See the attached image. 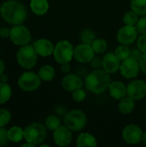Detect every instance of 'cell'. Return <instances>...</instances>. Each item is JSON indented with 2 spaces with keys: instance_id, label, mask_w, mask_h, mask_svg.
Returning a JSON list of instances; mask_svg holds the SVG:
<instances>
[{
  "instance_id": "cell-1",
  "label": "cell",
  "mask_w": 146,
  "mask_h": 147,
  "mask_svg": "<svg viewBox=\"0 0 146 147\" xmlns=\"http://www.w3.org/2000/svg\"><path fill=\"white\" fill-rule=\"evenodd\" d=\"M0 14L5 22L14 26L22 23L28 16L26 7L15 0H9L3 3L0 8Z\"/></svg>"
},
{
  "instance_id": "cell-2",
  "label": "cell",
  "mask_w": 146,
  "mask_h": 147,
  "mask_svg": "<svg viewBox=\"0 0 146 147\" xmlns=\"http://www.w3.org/2000/svg\"><path fill=\"white\" fill-rule=\"evenodd\" d=\"M110 83V75L104 69H96L95 71L89 72L84 81L86 88L96 95L102 94L108 89Z\"/></svg>"
},
{
  "instance_id": "cell-3",
  "label": "cell",
  "mask_w": 146,
  "mask_h": 147,
  "mask_svg": "<svg viewBox=\"0 0 146 147\" xmlns=\"http://www.w3.org/2000/svg\"><path fill=\"white\" fill-rule=\"evenodd\" d=\"M65 126L71 131L77 132L83 130L87 123V116L80 109H73L67 112L64 120Z\"/></svg>"
},
{
  "instance_id": "cell-4",
  "label": "cell",
  "mask_w": 146,
  "mask_h": 147,
  "mask_svg": "<svg viewBox=\"0 0 146 147\" xmlns=\"http://www.w3.org/2000/svg\"><path fill=\"white\" fill-rule=\"evenodd\" d=\"M37 55L34 46L25 45L18 50L16 53V59L18 64L24 69L33 68L37 62Z\"/></svg>"
},
{
  "instance_id": "cell-5",
  "label": "cell",
  "mask_w": 146,
  "mask_h": 147,
  "mask_svg": "<svg viewBox=\"0 0 146 147\" xmlns=\"http://www.w3.org/2000/svg\"><path fill=\"white\" fill-rule=\"evenodd\" d=\"M53 56L56 62L60 65L64 63H70L74 57V47L72 44L66 40H60L54 47Z\"/></svg>"
},
{
  "instance_id": "cell-6",
  "label": "cell",
  "mask_w": 146,
  "mask_h": 147,
  "mask_svg": "<svg viewBox=\"0 0 146 147\" xmlns=\"http://www.w3.org/2000/svg\"><path fill=\"white\" fill-rule=\"evenodd\" d=\"M46 136V127L40 123H32L26 127L24 130V138L27 142L34 145L41 144Z\"/></svg>"
},
{
  "instance_id": "cell-7",
  "label": "cell",
  "mask_w": 146,
  "mask_h": 147,
  "mask_svg": "<svg viewBox=\"0 0 146 147\" xmlns=\"http://www.w3.org/2000/svg\"><path fill=\"white\" fill-rule=\"evenodd\" d=\"M40 78L38 74L33 71L22 73L18 78V86L24 91H34L40 85Z\"/></svg>"
},
{
  "instance_id": "cell-8",
  "label": "cell",
  "mask_w": 146,
  "mask_h": 147,
  "mask_svg": "<svg viewBox=\"0 0 146 147\" xmlns=\"http://www.w3.org/2000/svg\"><path fill=\"white\" fill-rule=\"evenodd\" d=\"M9 38L11 41L16 46L28 45L31 40V34L29 30L22 25H15L10 29Z\"/></svg>"
},
{
  "instance_id": "cell-9",
  "label": "cell",
  "mask_w": 146,
  "mask_h": 147,
  "mask_svg": "<svg viewBox=\"0 0 146 147\" xmlns=\"http://www.w3.org/2000/svg\"><path fill=\"white\" fill-rule=\"evenodd\" d=\"M120 73L126 79H132L138 77L140 70L139 61L130 56L129 58L122 60L120 64Z\"/></svg>"
},
{
  "instance_id": "cell-10",
  "label": "cell",
  "mask_w": 146,
  "mask_h": 147,
  "mask_svg": "<svg viewBox=\"0 0 146 147\" xmlns=\"http://www.w3.org/2000/svg\"><path fill=\"white\" fill-rule=\"evenodd\" d=\"M143 130L135 124H129L122 131L123 140L129 145H136L142 141Z\"/></svg>"
},
{
  "instance_id": "cell-11",
  "label": "cell",
  "mask_w": 146,
  "mask_h": 147,
  "mask_svg": "<svg viewBox=\"0 0 146 147\" xmlns=\"http://www.w3.org/2000/svg\"><path fill=\"white\" fill-rule=\"evenodd\" d=\"M127 96L135 101H139L146 96V83L140 79L133 80L126 86Z\"/></svg>"
},
{
  "instance_id": "cell-12",
  "label": "cell",
  "mask_w": 146,
  "mask_h": 147,
  "mask_svg": "<svg viewBox=\"0 0 146 147\" xmlns=\"http://www.w3.org/2000/svg\"><path fill=\"white\" fill-rule=\"evenodd\" d=\"M138 30L136 26L133 25H125L124 27L120 28L117 33V40L120 44L123 45H131L133 44L138 37Z\"/></svg>"
},
{
  "instance_id": "cell-13",
  "label": "cell",
  "mask_w": 146,
  "mask_h": 147,
  "mask_svg": "<svg viewBox=\"0 0 146 147\" xmlns=\"http://www.w3.org/2000/svg\"><path fill=\"white\" fill-rule=\"evenodd\" d=\"M95 51L91 45L81 43L74 48V58L79 63H89L95 57Z\"/></svg>"
},
{
  "instance_id": "cell-14",
  "label": "cell",
  "mask_w": 146,
  "mask_h": 147,
  "mask_svg": "<svg viewBox=\"0 0 146 147\" xmlns=\"http://www.w3.org/2000/svg\"><path fill=\"white\" fill-rule=\"evenodd\" d=\"M72 135L71 130L65 126H60L53 132V140L59 146H67L71 144Z\"/></svg>"
},
{
  "instance_id": "cell-15",
  "label": "cell",
  "mask_w": 146,
  "mask_h": 147,
  "mask_svg": "<svg viewBox=\"0 0 146 147\" xmlns=\"http://www.w3.org/2000/svg\"><path fill=\"white\" fill-rule=\"evenodd\" d=\"M120 60L114 53H108L102 59V67L109 74L116 73L120 67Z\"/></svg>"
},
{
  "instance_id": "cell-16",
  "label": "cell",
  "mask_w": 146,
  "mask_h": 147,
  "mask_svg": "<svg viewBox=\"0 0 146 147\" xmlns=\"http://www.w3.org/2000/svg\"><path fill=\"white\" fill-rule=\"evenodd\" d=\"M61 85L65 90L73 92L74 90L83 87V80L77 74L68 73L66 76L63 78Z\"/></svg>"
},
{
  "instance_id": "cell-17",
  "label": "cell",
  "mask_w": 146,
  "mask_h": 147,
  "mask_svg": "<svg viewBox=\"0 0 146 147\" xmlns=\"http://www.w3.org/2000/svg\"><path fill=\"white\" fill-rule=\"evenodd\" d=\"M34 47L36 53L42 57L50 56L52 53H53V50H54V47L52 43L46 39H40L36 40L34 43Z\"/></svg>"
},
{
  "instance_id": "cell-18",
  "label": "cell",
  "mask_w": 146,
  "mask_h": 147,
  "mask_svg": "<svg viewBox=\"0 0 146 147\" xmlns=\"http://www.w3.org/2000/svg\"><path fill=\"white\" fill-rule=\"evenodd\" d=\"M109 95L115 100H120L125 97L126 94V86L120 81L111 82L108 87Z\"/></svg>"
},
{
  "instance_id": "cell-19",
  "label": "cell",
  "mask_w": 146,
  "mask_h": 147,
  "mask_svg": "<svg viewBox=\"0 0 146 147\" xmlns=\"http://www.w3.org/2000/svg\"><path fill=\"white\" fill-rule=\"evenodd\" d=\"M77 146L96 147L97 146L96 139L89 133H82L77 138Z\"/></svg>"
},
{
  "instance_id": "cell-20",
  "label": "cell",
  "mask_w": 146,
  "mask_h": 147,
  "mask_svg": "<svg viewBox=\"0 0 146 147\" xmlns=\"http://www.w3.org/2000/svg\"><path fill=\"white\" fill-rule=\"evenodd\" d=\"M30 8L35 15L42 16L47 12L49 3L47 0H31Z\"/></svg>"
},
{
  "instance_id": "cell-21",
  "label": "cell",
  "mask_w": 146,
  "mask_h": 147,
  "mask_svg": "<svg viewBox=\"0 0 146 147\" xmlns=\"http://www.w3.org/2000/svg\"><path fill=\"white\" fill-rule=\"evenodd\" d=\"M135 108V100L129 96H125L120 99L119 103L118 109L119 111L123 115H129L131 114Z\"/></svg>"
},
{
  "instance_id": "cell-22",
  "label": "cell",
  "mask_w": 146,
  "mask_h": 147,
  "mask_svg": "<svg viewBox=\"0 0 146 147\" xmlns=\"http://www.w3.org/2000/svg\"><path fill=\"white\" fill-rule=\"evenodd\" d=\"M38 75L40 76L41 80L48 82L54 78L55 70L52 66H51L49 65H43L42 67H40V69L39 70Z\"/></svg>"
},
{
  "instance_id": "cell-23",
  "label": "cell",
  "mask_w": 146,
  "mask_h": 147,
  "mask_svg": "<svg viewBox=\"0 0 146 147\" xmlns=\"http://www.w3.org/2000/svg\"><path fill=\"white\" fill-rule=\"evenodd\" d=\"M8 135L11 142L18 143L24 138V131L19 127H13L8 131Z\"/></svg>"
},
{
  "instance_id": "cell-24",
  "label": "cell",
  "mask_w": 146,
  "mask_h": 147,
  "mask_svg": "<svg viewBox=\"0 0 146 147\" xmlns=\"http://www.w3.org/2000/svg\"><path fill=\"white\" fill-rule=\"evenodd\" d=\"M131 9L139 16H146V0H132Z\"/></svg>"
},
{
  "instance_id": "cell-25",
  "label": "cell",
  "mask_w": 146,
  "mask_h": 147,
  "mask_svg": "<svg viewBox=\"0 0 146 147\" xmlns=\"http://www.w3.org/2000/svg\"><path fill=\"white\" fill-rule=\"evenodd\" d=\"M11 96V88L7 83L0 82V104L5 103Z\"/></svg>"
},
{
  "instance_id": "cell-26",
  "label": "cell",
  "mask_w": 146,
  "mask_h": 147,
  "mask_svg": "<svg viewBox=\"0 0 146 147\" xmlns=\"http://www.w3.org/2000/svg\"><path fill=\"white\" fill-rule=\"evenodd\" d=\"M114 53L119 58V59L122 61L131 56V50L129 49V47L126 45L121 44L115 48Z\"/></svg>"
},
{
  "instance_id": "cell-27",
  "label": "cell",
  "mask_w": 146,
  "mask_h": 147,
  "mask_svg": "<svg viewBox=\"0 0 146 147\" xmlns=\"http://www.w3.org/2000/svg\"><path fill=\"white\" fill-rule=\"evenodd\" d=\"M46 127L48 128L49 130H52V131H54L56 130L59 127H60L61 125V122H60V120L58 116L54 115H49L46 119Z\"/></svg>"
},
{
  "instance_id": "cell-28",
  "label": "cell",
  "mask_w": 146,
  "mask_h": 147,
  "mask_svg": "<svg viewBox=\"0 0 146 147\" xmlns=\"http://www.w3.org/2000/svg\"><path fill=\"white\" fill-rule=\"evenodd\" d=\"M138 21H139V15L133 9L131 11L126 12L123 16V22L126 25L136 26Z\"/></svg>"
},
{
  "instance_id": "cell-29",
  "label": "cell",
  "mask_w": 146,
  "mask_h": 147,
  "mask_svg": "<svg viewBox=\"0 0 146 147\" xmlns=\"http://www.w3.org/2000/svg\"><path fill=\"white\" fill-rule=\"evenodd\" d=\"M91 46L96 53H102L108 48V43L103 39H96Z\"/></svg>"
},
{
  "instance_id": "cell-30",
  "label": "cell",
  "mask_w": 146,
  "mask_h": 147,
  "mask_svg": "<svg viewBox=\"0 0 146 147\" xmlns=\"http://www.w3.org/2000/svg\"><path fill=\"white\" fill-rule=\"evenodd\" d=\"M80 39L83 43L91 45L96 38V34L91 29H84L81 33Z\"/></svg>"
},
{
  "instance_id": "cell-31",
  "label": "cell",
  "mask_w": 146,
  "mask_h": 147,
  "mask_svg": "<svg viewBox=\"0 0 146 147\" xmlns=\"http://www.w3.org/2000/svg\"><path fill=\"white\" fill-rule=\"evenodd\" d=\"M11 119V115L9 110L1 109H0V127H4L7 125Z\"/></svg>"
},
{
  "instance_id": "cell-32",
  "label": "cell",
  "mask_w": 146,
  "mask_h": 147,
  "mask_svg": "<svg viewBox=\"0 0 146 147\" xmlns=\"http://www.w3.org/2000/svg\"><path fill=\"white\" fill-rule=\"evenodd\" d=\"M72 97L74 99L75 102H83L85 97H86V92L82 89H77L76 90H74L72 92Z\"/></svg>"
},
{
  "instance_id": "cell-33",
  "label": "cell",
  "mask_w": 146,
  "mask_h": 147,
  "mask_svg": "<svg viewBox=\"0 0 146 147\" xmlns=\"http://www.w3.org/2000/svg\"><path fill=\"white\" fill-rule=\"evenodd\" d=\"M136 28L140 34H146V16H142L141 18L139 19L137 24H136Z\"/></svg>"
},
{
  "instance_id": "cell-34",
  "label": "cell",
  "mask_w": 146,
  "mask_h": 147,
  "mask_svg": "<svg viewBox=\"0 0 146 147\" xmlns=\"http://www.w3.org/2000/svg\"><path fill=\"white\" fill-rule=\"evenodd\" d=\"M9 140V139L8 135V131L3 127H0V146H6Z\"/></svg>"
},
{
  "instance_id": "cell-35",
  "label": "cell",
  "mask_w": 146,
  "mask_h": 147,
  "mask_svg": "<svg viewBox=\"0 0 146 147\" xmlns=\"http://www.w3.org/2000/svg\"><path fill=\"white\" fill-rule=\"evenodd\" d=\"M137 46L144 53H146V34H141V36L139 37Z\"/></svg>"
},
{
  "instance_id": "cell-36",
  "label": "cell",
  "mask_w": 146,
  "mask_h": 147,
  "mask_svg": "<svg viewBox=\"0 0 146 147\" xmlns=\"http://www.w3.org/2000/svg\"><path fill=\"white\" fill-rule=\"evenodd\" d=\"M89 63L91 65V67L95 69H100L101 67H102V59L100 57H94Z\"/></svg>"
},
{
  "instance_id": "cell-37",
  "label": "cell",
  "mask_w": 146,
  "mask_h": 147,
  "mask_svg": "<svg viewBox=\"0 0 146 147\" xmlns=\"http://www.w3.org/2000/svg\"><path fill=\"white\" fill-rule=\"evenodd\" d=\"M143 54H144V53L138 47V48H134V49H133L132 51H131V56L133 57V58H134L135 59H137L138 61H139L140 60V59H141V57L143 56Z\"/></svg>"
},
{
  "instance_id": "cell-38",
  "label": "cell",
  "mask_w": 146,
  "mask_h": 147,
  "mask_svg": "<svg viewBox=\"0 0 146 147\" xmlns=\"http://www.w3.org/2000/svg\"><path fill=\"white\" fill-rule=\"evenodd\" d=\"M139 65H140V70L146 74V53L143 54L139 60Z\"/></svg>"
},
{
  "instance_id": "cell-39",
  "label": "cell",
  "mask_w": 146,
  "mask_h": 147,
  "mask_svg": "<svg viewBox=\"0 0 146 147\" xmlns=\"http://www.w3.org/2000/svg\"><path fill=\"white\" fill-rule=\"evenodd\" d=\"M9 34H10V29L8 28H5V27H3L0 28V36L2 38H8L9 37Z\"/></svg>"
},
{
  "instance_id": "cell-40",
  "label": "cell",
  "mask_w": 146,
  "mask_h": 147,
  "mask_svg": "<svg viewBox=\"0 0 146 147\" xmlns=\"http://www.w3.org/2000/svg\"><path fill=\"white\" fill-rule=\"evenodd\" d=\"M60 70L63 73H70L71 68V65L69 63H64V64H61V66H60Z\"/></svg>"
},
{
  "instance_id": "cell-41",
  "label": "cell",
  "mask_w": 146,
  "mask_h": 147,
  "mask_svg": "<svg viewBox=\"0 0 146 147\" xmlns=\"http://www.w3.org/2000/svg\"><path fill=\"white\" fill-rule=\"evenodd\" d=\"M0 82L1 83H7L8 82V76L5 74H1L0 75Z\"/></svg>"
},
{
  "instance_id": "cell-42",
  "label": "cell",
  "mask_w": 146,
  "mask_h": 147,
  "mask_svg": "<svg viewBox=\"0 0 146 147\" xmlns=\"http://www.w3.org/2000/svg\"><path fill=\"white\" fill-rule=\"evenodd\" d=\"M3 71H4V63L3 60L0 59V75L3 74Z\"/></svg>"
},
{
  "instance_id": "cell-43",
  "label": "cell",
  "mask_w": 146,
  "mask_h": 147,
  "mask_svg": "<svg viewBox=\"0 0 146 147\" xmlns=\"http://www.w3.org/2000/svg\"><path fill=\"white\" fill-rule=\"evenodd\" d=\"M35 146V145H34V144H32V143H29V142H28L27 144H23L22 147H34Z\"/></svg>"
},
{
  "instance_id": "cell-44",
  "label": "cell",
  "mask_w": 146,
  "mask_h": 147,
  "mask_svg": "<svg viewBox=\"0 0 146 147\" xmlns=\"http://www.w3.org/2000/svg\"><path fill=\"white\" fill-rule=\"evenodd\" d=\"M142 141H143V143H144V144H145V145H146V132H145V133H144V134H143V137H142Z\"/></svg>"
},
{
  "instance_id": "cell-45",
  "label": "cell",
  "mask_w": 146,
  "mask_h": 147,
  "mask_svg": "<svg viewBox=\"0 0 146 147\" xmlns=\"http://www.w3.org/2000/svg\"><path fill=\"white\" fill-rule=\"evenodd\" d=\"M145 119H146V114H145Z\"/></svg>"
}]
</instances>
